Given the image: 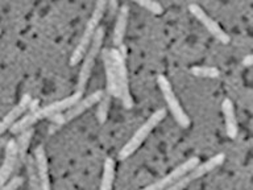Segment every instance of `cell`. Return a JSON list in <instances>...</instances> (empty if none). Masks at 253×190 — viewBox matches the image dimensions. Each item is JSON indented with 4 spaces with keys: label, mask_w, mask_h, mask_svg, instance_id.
I'll return each mask as SVG.
<instances>
[{
    "label": "cell",
    "mask_w": 253,
    "mask_h": 190,
    "mask_svg": "<svg viewBox=\"0 0 253 190\" xmlns=\"http://www.w3.org/2000/svg\"><path fill=\"white\" fill-rule=\"evenodd\" d=\"M108 4V0H98L96 4H95L94 11H92V15H91L88 23H87L86 28H84V32L83 35L81 36V40H79L78 45L75 47L74 51L70 57V65L71 66H75L78 65L84 55L87 54V51L90 49L91 44H92V40H94L95 32L99 28V21L102 20L104 12H106V7Z\"/></svg>",
    "instance_id": "1"
},
{
    "label": "cell",
    "mask_w": 253,
    "mask_h": 190,
    "mask_svg": "<svg viewBox=\"0 0 253 190\" xmlns=\"http://www.w3.org/2000/svg\"><path fill=\"white\" fill-rule=\"evenodd\" d=\"M166 116V110L165 108H158L150 115L149 118L146 119L145 122L142 123L141 127L138 128L132 138L124 144L120 152H119V160H126V158L130 157L136 150L141 146V144L145 142V139L150 135V132L160 124V123L165 119Z\"/></svg>",
    "instance_id": "2"
},
{
    "label": "cell",
    "mask_w": 253,
    "mask_h": 190,
    "mask_svg": "<svg viewBox=\"0 0 253 190\" xmlns=\"http://www.w3.org/2000/svg\"><path fill=\"white\" fill-rule=\"evenodd\" d=\"M103 39H104V29L102 27H99L95 32L94 40H92V44H91L90 49L87 51V54L84 55L83 58V63L81 66V70H79L78 75V82H77V90L78 91H84L86 90L87 82L91 77V73H92V69L95 66V59L98 57L99 51H100V48H102Z\"/></svg>",
    "instance_id": "3"
},
{
    "label": "cell",
    "mask_w": 253,
    "mask_h": 190,
    "mask_svg": "<svg viewBox=\"0 0 253 190\" xmlns=\"http://www.w3.org/2000/svg\"><path fill=\"white\" fill-rule=\"evenodd\" d=\"M157 85L161 90L162 95H164V99H165L166 104L169 107V111L171 112V115L175 119V122L182 127V128H187L190 127V118L186 115L185 110L182 108L181 103L177 99L175 94H174L173 87H171V83L169 82V79L166 78L164 74H158L157 77Z\"/></svg>",
    "instance_id": "4"
},
{
    "label": "cell",
    "mask_w": 253,
    "mask_h": 190,
    "mask_svg": "<svg viewBox=\"0 0 253 190\" xmlns=\"http://www.w3.org/2000/svg\"><path fill=\"white\" fill-rule=\"evenodd\" d=\"M225 160V156L223 153H217L215 156H212L211 158H209L207 161L205 162H199L195 168H194L191 172H190L187 176H185L181 180H178L177 182H174L171 185L169 186V190H181V189H185L186 186L190 185V182L195 181L198 178L203 177L205 174L210 173L211 170H213L217 166H220Z\"/></svg>",
    "instance_id": "5"
},
{
    "label": "cell",
    "mask_w": 253,
    "mask_h": 190,
    "mask_svg": "<svg viewBox=\"0 0 253 190\" xmlns=\"http://www.w3.org/2000/svg\"><path fill=\"white\" fill-rule=\"evenodd\" d=\"M112 57H114L116 71H118L119 87H120V99H122L123 106L126 110H130L133 107V99L130 95L129 90V79H128V70L126 66V57L119 50V48L112 49Z\"/></svg>",
    "instance_id": "6"
},
{
    "label": "cell",
    "mask_w": 253,
    "mask_h": 190,
    "mask_svg": "<svg viewBox=\"0 0 253 190\" xmlns=\"http://www.w3.org/2000/svg\"><path fill=\"white\" fill-rule=\"evenodd\" d=\"M201 162V160L197 157V156H193V157L187 158L185 162H182L181 165L175 166L170 173H168L166 176H164L162 178L157 180L153 184H150V185L146 186V189L148 190H162V189H169V186L174 182H177L178 180H181L185 176L191 172V170L195 168Z\"/></svg>",
    "instance_id": "7"
},
{
    "label": "cell",
    "mask_w": 253,
    "mask_h": 190,
    "mask_svg": "<svg viewBox=\"0 0 253 190\" xmlns=\"http://www.w3.org/2000/svg\"><path fill=\"white\" fill-rule=\"evenodd\" d=\"M189 11L191 12V15H193L195 19L199 20V21L205 25L206 29H207L215 39L219 40L221 44H228L229 41H231V37L221 29L220 25H219L212 17H210V16L206 13L205 9L199 7L198 4H190Z\"/></svg>",
    "instance_id": "8"
},
{
    "label": "cell",
    "mask_w": 253,
    "mask_h": 190,
    "mask_svg": "<svg viewBox=\"0 0 253 190\" xmlns=\"http://www.w3.org/2000/svg\"><path fill=\"white\" fill-rule=\"evenodd\" d=\"M19 148L16 140H8L5 145V152H4L3 165L0 168V186H3L5 182L11 178V174L15 169L17 160H19Z\"/></svg>",
    "instance_id": "9"
},
{
    "label": "cell",
    "mask_w": 253,
    "mask_h": 190,
    "mask_svg": "<svg viewBox=\"0 0 253 190\" xmlns=\"http://www.w3.org/2000/svg\"><path fill=\"white\" fill-rule=\"evenodd\" d=\"M106 91L104 90H96L94 93H91L90 95H87L84 98H81L78 102L75 103L74 106L70 107L69 110H66L63 112V116H65V120L67 122H71V120H74L75 118H78L84 112V111L90 110L91 107L95 106V104H98L99 100L103 98V95H104Z\"/></svg>",
    "instance_id": "10"
},
{
    "label": "cell",
    "mask_w": 253,
    "mask_h": 190,
    "mask_svg": "<svg viewBox=\"0 0 253 190\" xmlns=\"http://www.w3.org/2000/svg\"><path fill=\"white\" fill-rule=\"evenodd\" d=\"M102 59L103 65H104V71H106L107 91L111 93L112 96H119L120 98L118 71H116V65H115L114 57H112V49H104L102 53Z\"/></svg>",
    "instance_id": "11"
},
{
    "label": "cell",
    "mask_w": 253,
    "mask_h": 190,
    "mask_svg": "<svg viewBox=\"0 0 253 190\" xmlns=\"http://www.w3.org/2000/svg\"><path fill=\"white\" fill-rule=\"evenodd\" d=\"M32 100H33V99H32V96L29 94H24L23 96H21L19 103L8 111L7 114H5V116L3 118V120H1V123H0V134H4V132L9 130L19 119H21V116L29 110Z\"/></svg>",
    "instance_id": "12"
},
{
    "label": "cell",
    "mask_w": 253,
    "mask_h": 190,
    "mask_svg": "<svg viewBox=\"0 0 253 190\" xmlns=\"http://www.w3.org/2000/svg\"><path fill=\"white\" fill-rule=\"evenodd\" d=\"M82 94H83L82 91L77 90L74 94L70 95V96H67V98H63L61 99V100L53 102L45 107H40L39 108L40 116H41V119H50L53 115L69 110L70 107L74 106L75 103L82 98Z\"/></svg>",
    "instance_id": "13"
},
{
    "label": "cell",
    "mask_w": 253,
    "mask_h": 190,
    "mask_svg": "<svg viewBox=\"0 0 253 190\" xmlns=\"http://www.w3.org/2000/svg\"><path fill=\"white\" fill-rule=\"evenodd\" d=\"M35 158L39 169L40 181H41V189H50V180H49V164H47V157L45 148L42 145H39L35 148Z\"/></svg>",
    "instance_id": "14"
},
{
    "label": "cell",
    "mask_w": 253,
    "mask_h": 190,
    "mask_svg": "<svg viewBox=\"0 0 253 190\" xmlns=\"http://www.w3.org/2000/svg\"><path fill=\"white\" fill-rule=\"evenodd\" d=\"M221 111L224 115L225 120V131L228 135L229 139H235L239 132V127H237V119L236 114H235V107L231 99H224L223 104H221Z\"/></svg>",
    "instance_id": "15"
},
{
    "label": "cell",
    "mask_w": 253,
    "mask_h": 190,
    "mask_svg": "<svg viewBox=\"0 0 253 190\" xmlns=\"http://www.w3.org/2000/svg\"><path fill=\"white\" fill-rule=\"evenodd\" d=\"M128 17H129L128 7L126 5H122L120 11H119L118 20H116V24H115L114 28V44L116 45V48L123 45V40H124L126 25H128Z\"/></svg>",
    "instance_id": "16"
},
{
    "label": "cell",
    "mask_w": 253,
    "mask_h": 190,
    "mask_svg": "<svg viewBox=\"0 0 253 190\" xmlns=\"http://www.w3.org/2000/svg\"><path fill=\"white\" fill-rule=\"evenodd\" d=\"M115 180V160L112 157H107L103 164V176L100 182V189L110 190L114 186Z\"/></svg>",
    "instance_id": "17"
},
{
    "label": "cell",
    "mask_w": 253,
    "mask_h": 190,
    "mask_svg": "<svg viewBox=\"0 0 253 190\" xmlns=\"http://www.w3.org/2000/svg\"><path fill=\"white\" fill-rule=\"evenodd\" d=\"M25 168H27L28 178H29V186L32 189H41V181H40L39 169H37V164H36L35 156H27L25 158Z\"/></svg>",
    "instance_id": "18"
},
{
    "label": "cell",
    "mask_w": 253,
    "mask_h": 190,
    "mask_svg": "<svg viewBox=\"0 0 253 190\" xmlns=\"http://www.w3.org/2000/svg\"><path fill=\"white\" fill-rule=\"evenodd\" d=\"M35 134V128L31 127L28 130L20 132L19 138L16 140L17 142V148H19V157L21 161H25V158L28 156V148H29V144L32 142V136Z\"/></svg>",
    "instance_id": "19"
},
{
    "label": "cell",
    "mask_w": 253,
    "mask_h": 190,
    "mask_svg": "<svg viewBox=\"0 0 253 190\" xmlns=\"http://www.w3.org/2000/svg\"><path fill=\"white\" fill-rule=\"evenodd\" d=\"M111 99H112V94L106 90L103 98L99 100L98 103V110H96V119L100 124L106 123L108 114H110V107H111Z\"/></svg>",
    "instance_id": "20"
},
{
    "label": "cell",
    "mask_w": 253,
    "mask_h": 190,
    "mask_svg": "<svg viewBox=\"0 0 253 190\" xmlns=\"http://www.w3.org/2000/svg\"><path fill=\"white\" fill-rule=\"evenodd\" d=\"M190 73L201 78H219L220 70L213 66H194L190 69Z\"/></svg>",
    "instance_id": "21"
},
{
    "label": "cell",
    "mask_w": 253,
    "mask_h": 190,
    "mask_svg": "<svg viewBox=\"0 0 253 190\" xmlns=\"http://www.w3.org/2000/svg\"><path fill=\"white\" fill-rule=\"evenodd\" d=\"M132 1L138 4L140 7L148 9V11L154 13V15H161L162 12H164V8L161 7V4H158L154 0H132Z\"/></svg>",
    "instance_id": "22"
},
{
    "label": "cell",
    "mask_w": 253,
    "mask_h": 190,
    "mask_svg": "<svg viewBox=\"0 0 253 190\" xmlns=\"http://www.w3.org/2000/svg\"><path fill=\"white\" fill-rule=\"evenodd\" d=\"M24 178L20 177V176H16V177L9 178L3 186H0L1 190H16L19 189L20 186H23Z\"/></svg>",
    "instance_id": "23"
},
{
    "label": "cell",
    "mask_w": 253,
    "mask_h": 190,
    "mask_svg": "<svg viewBox=\"0 0 253 190\" xmlns=\"http://www.w3.org/2000/svg\"><path fill=\"white\" fill-rule=\"evenodd\" d=\"M243 65H244V66H253V54L247 55V57L243 59Z\"/></svg>",
    "instance_id": "24"
},
{
    "label": "cell",
    "mask_w": 253,
    "mask_h": 190,
    "mask_svg": "<svg viewBox=\"0 0 253 190\" xmlns=\"http://www.w3.org/2000/svg\"><path fill=\"white\" fill-rule=\"evenodd\" d=\"M119 0H108V4H110L111 11H115L116 9V5H118Z\"/></svg>",
    "instance_id": "25"
}]
</instances>
